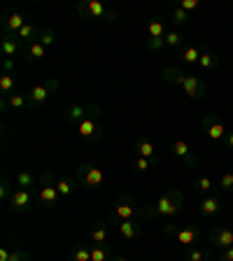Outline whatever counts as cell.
<instances>
[{
	"instance_id": "6da1fadb",
	"label": "cell",
	"mask_w": 233,
	"mask_h": 261,
	"mask_svg": "<svg viewBox=\"0 0 233 261\" xmlns=\"http://www.w3.org/2000/svg\"><path fill=\"white\" fill-rule=\"evenodd\" d=\"M154 205H157L159 217L170 219V217H175L177 212H182V207H185V194H182V189H177V187H170V189H166L159 196Z\"/></svg>"
},
{
	"instance_id": "7a4b0ae2",
	"label": "cell",
	"mask_w": 233,
	"mask_h": 261,
	"mask_svg": "<svg viewBox=\"0 0 233 261\" xmlns=\"http://www.w3.org/2000/svg\"><path fill=\"white\" fill-rule=\"evenodd\" d=\"M75 12L80 19H100L105 23H114L117 21V12L112 7L103 5L100 0H80L75 5Z\"/></svg>"
},
{
	"instance_id": "3957f363",
	"label": "cell",
	"mask_w": 233,
	"mask_h": 261,
	"mask_svg": "<svg viewBox=\"0 0 233 261\" xmlns=\"http://www.w3.org/2000/svg\"><path fill=\"white\" fill-rule=\"evenodd\" d=\"M61 194L56 189V177L49 170L40 173V191H38V205L49 210V207H59L61 205Z\"/></svg>"
},
{
	"instance_id": "277c9868",
	"label": "cell",
	"mask_w": 233,
	"mask_h": 261,
	"mask_svg": "<svg viewBox=\"0 0 233 261\" xmlns=\"http://www.w3.org/2000/svg\"><path fill=\"white\" fill-rule=\"evenodd\" d=\"M75 182L80 187H84V189H91V191H96V189H100V187L108 182V177H105V173L100 168H96L93 163H80L77 166V170H75Z\"/></svg>"
},
{
	"instance_id": "5b68a950",
	"label": "cell",
	"mask_w": 233,
	"mask_h": 261,
	"mask_svg": "<svg viewBox=\"0 0 233 261\" xmlns=\"http://www.w3.org/2000/svg\"><path fill=\"white\" fill-rule=\"evenodd\" d=\"M136 198L128 194V191H124V194L117 196V201H114V207H112V215H110V224H117L119 226V222H124V219H133L136 217Z\"/></svg>"
},
{
	"instance_id": "8992f818",
	"label": "cell",
	"mask_w": 233,
	"mask_h": 261,
	"mask_svg": "<svg viewBox=\"0 0 233 261\" xmlns=\"http://www.w3.org/2000/svg\"><path fill=\"white\" fill-rule=\"evenodd\" d=\"M77 133H80V138L87 142V145H96V142L103 140L105 130H103L100 119H91V117H87V119L77 126Z\"/></svg>"
},
{
	"instance_id": "52a82bcc",
	"label": "cell",
	"mask_w": 233,
	"mask_h": 261,
	"mask_svg": "<svg viewBox=\"0 0 233 261\" xmlns=\"http://www.w3.org/2000/svg\"><path fill=\"white\" fill-rule=\"evenodd\" d=\"M170 154H173L177 161H182V166H185V168H196V166H198V161H201V159H198V152H196V149H191L185 140H175L173 145H170Z\"/></svg>"
},
{
	"instance_id": "ba28073f",
	"label": "cell",
	"mask_w": 233,
	"mask_h": 261,
	"mask_svg": "<svg viewBox=\"0 0 233 261\" xmlns=\"http://www.w3.org/2000/svg\"><path fill=\"white\" fill-rule=\"evenodd\" d=\"M201 128L205 130L208 138H210L212 142H224V140H226V133H228V130L224 128V124L217 119V114L208 112L205 117L201 119Z\"/></svg>"
},
{
	"instance_id": "9c48e42d",
	"label": "cell",
	"mask_w": 233,
	"mask_h": 261,
	"mask_svg": "<svg viewBox=\"0 0 233 261\" xmlns=\"http://www.w3.org/2000/svg\"><path fill=\"white\" fill-rule=\"evenodd\" d=\"M208 238H210V245L215 250L224 252L228 247H233V228L228 226H212L208 231Z\"/></svg>"
},
{
	"instance_id": "30bf717a",
	"label": "cell",
	"mask_w": 233,
	"mask_h": 261,
	"mask_svg": "<svg viewBox=\"0 0 233 261\" xmlns=\"http://www.w3.org/2000/svg\"><path fill=\"white\" fill-rule=\"evenodd\" d=\"M182 89H185V93L191 100H203L208 93V84L201 75H187L185 82H182Z\"/></svg>"
},
{
	"instance_id": "8fae6325",
	"label": "cell",
	"mask_w": 233,
	"mask_h": 261,
	"mask_svg": "<svg viewBox=\"0 0 233 261\" xmlns=\"http://www.w3.org/2000/svg\"><path fill=\"white\" fill-rule=\"evenodd\" d=\"M38 196L33 194V191H28V189H19L16 187L14 189V194H12V198L7 203H10V210L12 212H26L28 207L33 205V201H35Z\"/></svg>"
},
{
	"instance_id": "7c38bea8",
	"label": "cell",
	"mask_w": 233,
	"mask_h": 261,
	"mask_svg": "<svg viewBox=\"0 0 233 261\" xmlns=\"http://www.w3.org/2000/svg\"><path fill=\"white\" fill-rule=\"evenodd\" d=\"M0 23H3L5 33H19L28 23V19L21 14V12H16V10H12V7H7V10L3 12V19H0Z\"/></svg>"
},
{
	"instance_id": "4fadbf2b",
	"label": "cell",
	"mask_w": 233,
	"mask_h": 261,
	"mask_svg": "<svg viewBox=\"0 0 233 261\" xmlns=\"http://www.w3.org/2000/svg\"><path fill=\"white\" fill-rule=\"evenodd\" d=\"M23 47H26V44L19 40L16 33H5V35L0 38V51H3V56H7V59L19 56L23 51Z\"/></svg>"
},
{
	"instance_id": "5bb4252c",
	"label": "cell",
	"mask_w": 233,
	"mask_h": 261,
	"mask_svg": "<svg viewBox=\"0 0 233 261\" xmlns=\"http://www.w3.org/2000/svg\"><path fill=\"white\" fill-rule=\"evenodd\" d=\"M136 152H138V156H145V159H149V161L154 163V166H159V152H157V145H154L149 138H145V136H138L136 138Z\"/></svg>"
},
{
	"instance_id": "9a60e30c",
	"label": "cell",
	"mask_w": 233,
	"mask_h": 261,
	"mask_svg": "<svg viewBox=\"0 0 233 261\" xmlns=\"http://www.w3.org/2000/svg\"><path fill=\"white\" fill-rule=\"evenodd\" d=\"M177 243H182V247H196V243H201V231L196 226H179L177 233H175Z\"/></svg>"
},
{
	"instance_id": "2e32d148",
	"label": "cell",
	"mask_w": 233,
	"mask_h": 261,
	"mask_svg": "<svg viewBox=\"0 0 233 261\" xmlns=\"http://www.w3.org/2000/svg\"><path fill=\"white\" fill-rule=\"evenodd\" d=\"M117 231H119L121 238L136 240V238H140V233H142V222H138L136 217H133V219H124V222H119Z\"/></svg>"
},
{
	"instance_id": "e0dca14e",
	"label": "cell",
	"mask_w": 233,
	"mask_h": 261,
	"mask_svg": "<svg viewBox=\"0 0 233 261\" xmlns=\"http://www.w3.org/2000/svg\"><path fill=\"white\" fill-rule=\"evenodd\" d=\"M49 96H51V91H49V87L44 82L38 84V87H33L31 91H28V108H42Z\"/></svg>"
},
{
	"instance_id": "ac0fdd59",
	"label": "cell",
	"mask_w": 233,
	"mask_h": 261,
	"mask_svg": "<svg viewBox=\"0 0 233 261\" xmlns=\"http://www.w3.org/2000/svg\"><path fill=\"white\" fill-rule=\"evenodd\" d=\"M219 212H222V203H219V191L217 194H210L208 198H203L201 201V215L208 219L217 217Z\"/></svg>"
},
{
	"instance_id": "d6986e66",
	"label": "cell",
	"mask_w": 233,
	"mask_h": 261,
	"mask_svg": "<svg viewBox=\"0 0 233 261\" xmlns=\"http://www.w3.org/2000/svg\"><path fill=\"white\" fill-rule=\"evenodd\" d=\"M161 77L166 84H170V87H182V82H185L187 75L182 72V68H177V65H163Z\"/></svg>"
},
{
	"instance_id": "ffe728a7",
	"label": "cell",
	"mask_w": 233,
	"mask_h": 261,
	"mask_svg": "<svg viewBox=\"0 0 233 261\" xmlns=\"http://www.w3.org/2000/svg\"><path fill=\"white\" fill-rule=\"evenodd\" d=\"M21 56H23V61H26V63H35V61H42L44 56H47V47H42V44L35 40V42H31V44H26V47H23Z\"/></svg>"
},
{
	"instance_id": "44dd1931",
	"label": "cell",
	"mask_w": 233,
	"mask_h": 261,
	"mask_svg": "<svg viewBox=\"0 0 233 261\" xmlns=\"http://www.w3.org/2000/svg\"><path fill=\"white\" fill-rule=\"evenodd\" d=\"M203 51H208V44L205 42L185 47V49H182V63H189V65L198 63V61H201V56H203Z\"/></svg>"
},
{
	"instance_id": "7402d4cb",
	"label": "cell",
	"mask_w": 233,
	"mask_h": 261,
	"mask_svg": "<svg viewBox=\"0 0 233 261\" xmlns=\"http://www.w3.org/2000/svg\"><path fill=\"white\" fill-rule=\"evenodd\" d=\"M63 119L68 121V124H77V126H80L82 121L87 119V105H80V103L70 105V108L63 112Z\"/></svg>"
},
{
	"instance_id": "603a6c76",
	"label": "cell",
	"mask_w": 233,
	"mask_h": 261,
	"mask_svg": "<svg viewBox=\"0 0 233 261\" xmlns=\"http://www.w3.org/2000/svg\"><path fill=\"white\" fill-rule=\"evenodd\" d=\"M3 110L12 108V110H23L28 108V93H21V91H14L12 96L3 98V105H0Z\"/></svg>"
},
{
	"instance_id": "cb8c5ba5",
	"label": "cell",
	"mask_w": 233,
	"mask_h": 261,
	"mask_svg": "<svg viewBox=\"0 0 233 261\" xmlns=\"http://www.w3.org/2000/svg\"><path fill=\"white\" fill-rule=\"evenodd\" d=\"M166 33H168V28H166V19L163 16H152L149 19V23H147V35L149 38H166Z\"/></svg>"
},
{
	"instance_id": "d4e9b609",
	"label": "cell",
	"mask_w": 233,
	"mask_h": 261,
	"mask_svg": "<svg viewBox=\"0 0 233 261\" xmlns=\"http://www.w3.org/2000/svg\"><path fill=\"white\" fill-rule=\"evenodd\" d=\"M136 219L138 222H154V219H159V215H157V205L154 203H149V201H145L142 205H138V210H136Z\"/></svg>"
},
{
	"instance_id": "484cf974",
	"label": "cell",
	"mask_w": 233,
	"mask_h": 261,
	"mask_svg": "<svg viewBox=\"0 0 233 261\" xmlns=\"http://www.w3.org/2000/svg\"><path fill=\"white\" fill-rule=\"evenodd\" d=\"M112 247L110 243H98L91 245V261H112Z\"/></svg>"
},
{
	"instance_id": "4316f807",
	"label": "cell",
	"mask_w": 233,
	"mask_h": 261,
	"mask_svg": "<svg viewBox=\"0 0 233 261\" xmlns=\"http://www.w3.org/2000/svg\"><path fill=\"white\" fill-rule=\"evenodd\" d=\"M108 236H110V222H96L91 228V243H108Z\"/></svg>"
},
{
	"instance_id": "83f0119b",
	"label": "cell",
	"mask_w": 233,
	"mask_h": 261,
	"mask_svg": "<svg viewBox=\"0 0 233 261\" xmlns=\"http://www.w3.org/2000/svg\"><path fill=\"white\" fill-rule=\"evenodd\" d=\"M40 31H42V28H38L33 21H28L26 26L21 28V31L16 33V35H19V40H21L23 44H31V42H35V40L40 38Z\"/></svg>"
},
{
	"instance_id": "f1b7e54d",
	"label": "cell",
	"mask_w": 233,
	"mask_h": 261,
	"mask_svg": "<svg viewBox=\"0 0 233 261\" xmlns=\"http://www.w3.org/2000/svg\"><path fill=\"white\" fill-rule=\"evenodd\" d=\"M38 179L40 177H35L31 170H19V173H16V187H19V189L33 191V187H35V182H38Z\"/></svg>"
},
{
	"instance_id": "f546056e",
	"label": "cell",
	"mask_w": 233,
	"mask_h": 261,
	"mask_svg": "<svg viewBox=\"0 0 233 261\" xmlns=\"http://www.w3.org/2000/svg\"><path fill=\"white\" fill-rule=\"evenodd\" d=\"M70 261H91V247L87 243H75L70 252Z\"/></svg>"
},
{
	"instance_id": "4dcf8cb0",
	"label": "cell",
	"mask_w": 233,
	"mask_h": 261,
	"mask_svg": "<svg viewBox=\"0 0 233 261\" xmlns=\"http://www.w3.org/2000/svg\"><path fill=\"white\" fill-rule=\"evenodd\" d=\"M194 189L201 191V194H217L219 187L215 185L210 177H196V179H194Z\"/></svg>"
},
{
	"instance_id": "1f68e13d",
	"label": "cell",
	"mask_w": 233,
	"mask_h": 261,
	"mask_svg": "<svg viewBox=\"0 0 233 261\" xmlns=\"http://www.w3.org/2000/svg\"><path fill=\"white\" fill-rule=\"evenodd\" d=\"M56 189H59L61 198H68V196L75 194L77 182H72V179H68V177H59L56 179Z\"/></svg>"
},
{
	"instance_id": "d6a6232c",
	"label": "cell",
	"mask_w": 233,
	"mask_h": 261,
	"mask_svg": "<svg viewBox=\"0 0 233 261\" xmlns=\"http://www.w3.org/2000/svg\"><path fill=\"white\" fill-rule=\"evenodd\" d=\"M198 65H201L203 70H217V65H219V56L215 54V51H203L201 61H198Z\"/></svg>"
},
{
	"instance_id": "836d02e7",
	"label": "cell",
	"mask_w": 233,
	"mask_h": 261,
	"mask_svg": "<svg viewBox=\"0 0 233 261\" xmlns=\"http://www.w3.org/2000/svg\"><path fill=\"white\" fill-rule=\"evenodd\" d=\"M16 91V82H14V75H0V93H3V98L12 96V93Z\"/></svg>"
},
{
	"instance_id": "e575fe53",
	"label": "cell",
	"mask_w": 233,
	"mask_h": 261,
	"mask_svg": "<svg viewBox=\"0 0 233 261\" xmlns=\"http://www.w3.org/2000/svg\"><path fill=\"white\" fill-rule=\"evenodd\" d=\"M170 21H173V26H187V23H189V14L177 5V7H173V12H170Z\"/></svg>"
},
{
	"instance_id": "d590c367",
	"label": "cell",
	"mask_w": 233,
	"mask_h": 261,
	"mask_svg": "<svg viewBox=\"0 0 233 261\" xmlns=\"http://www.w3.org/2000/svg\"><path fill=\"white\" fill-rule=\"evenodd\" d=\"M38 42L42 44V47H51V44L56 42V31L54 28H42V31H40V38H38Z\"/></svg>"
},
{
	"instance_id": "8d00e7d4",
	"label": "cell",
	"mask_w": 233,
	"mask_h": 261,
	"mask_svg": "<svg viewBox=\"0 0 233 261\" xmlns=\"http://www.w3.org/2000/svg\"><path fill=\"white\" fill-rule=\"evenodd\" d=\"M154 163L149 161V159H145V156H136V161H133V173L136 175H142V173H147V170L152 168Z\"/></svg>"
},
{
	"instance_id": "74e56055",
	"label": "cell",
	"mask_w": 233,
	"mask_h": 261,
	"mask_svg": "<svg viewBox=\"0 0 233 261\" xmlns=\"http://www.w3.org/2000/svg\"><path fill=\"white\" fill-rule=\"evenodd\" d=\"M166 47L170 49H185L182 47V35L177 31H168L166 33Z\"/></svg>"
},
{
	"instance_id": "f35d334b",
	"label": "cell",
	"mask_w": 233,
	"mask_h": 261,
	"mask_svg": "<svg viewBox=\"0 0 233 261\" xmlns=\"http://www.w3.org/2000/svg\"><path fill=\"white\" fill-rule=\"evenodd\" d=\"M12 194H14V187H12V182L7 177L0 179V196H3V201H10Z\"/></svg>"
},
{
	"instance_id": "ab89813d",
	"label": "cell",
	"mask_w": 233,
	"mask_h": 261,
	"mask_svg": "<svg viewBox=\"0 0 233 261\" xmlns=\"http://www.w3.org/2000/svg\"><path fill=\"white\" fill-rule=\"evenodd\" d=\"M217 187L222 191H228V194H233V173H224L222 177H219Z\"/></svg>"
},
{
	"instance_id": "60d3db41",
	"label": "cell",
	"mask_w": 233,
	"mask_h": 261,
	"mask_svg": "<svg viewBox=\"0 0 233 261\" xmlns=\"http://www.w3.org/2000/svg\"><path fill=\"white\" fill-rule=\"evenodd\" d=\"M145 47L149 49V51H161V49L166 47V38H147Z\"/></svg>"
},
{
	"instance_id": "b9f144b4",
	"label": "cell",
	"mask_w": 233,
	"mask_h": 261,
	"mask_svg": "<svg viewBox=\"0 0 233 261\" xmlns=\"http://www.w3.org/2000/svg\"><path fill=\"white\" fill-rule=\"evenodd\" d=\"M185 259L187 261H203V259H208V254L203 250H198V247H189V250L185 252Z\"/></svg>"
},
{
	"instance_id": "7bdbcfd3",
	"label": "cell",
	"mask_w": 233,
	"mask_h": 261,
	"mask_svg": "<svg viewBox=\"0 0 233 261\" xmlns=\"http://www.w3.org/2000/svg\"><path fill=\"white\" fill-rule=\"evenodd\" d=\"M177 228H179V224H177V222H173V219H168V222H163V233H166V236H173V238H175V233H177Z\"/></svg>"
},
{
	"instance_id": "ee69618b",
	"label": "cell",
	"mask_w": 233,
	"mask_h": 261,
	"mask_svg": "<svg viewBox=\"0 0 233 261\" xmlns=\"http://www.w3.org/2000/svg\"><path fill=\"white\" fill-rule=\"evenodd\" d=\"M10 261H33V256L28 252H21V250H12L10 254Z\"/></svg>"
},
{
	"instance_id": "f6af8a7d",
	"label": "cell",
	"mask_w": 233,
	"mask_h": 261,
	"mask_svg": "<svg viewBox=\"0 0 233 261\" xmlns=\"http://www.w3.org/2000/svg\"><path fill=\"white\" fill-rule=\"evenodd\" d=\"M3 72H5V75H12V72H14V59L3 56Z\"/></svg>"
},
{
	"instance_id": "bcb514c9",
	"label": "cell",
	"mask_w": 233,
	"mask_h": 261,
	"mask_svg": "<svg viewBox=\"0 0 233 261\" xmlns=\"http://www.w3.org/2000/svg\"><path fill=\"white\" fill-rule=\"evenodd\" d=\"M179 7L189 14V12H194L196 7H198V0H182V3H179Z\"/></svg>"
},
{
	"instance_id": "7dc6e473",
	"label": "cell",
	"mask_w": 233,
	"mask_h": 261,
	"mask_svg": "<svg viewBox=\"0 0 233 261\" xmlns=\"http://www.w3.org/2000/svg\"><path fill=\"white\" fill-rule=\"evenodd\" d=\"M219 261H233V247H228V250L219 252Z\"/></svg>"
},
{
	"instance_id": "c3c4849f",
	"label": "cell",
	"mask_w": 233,
	"mask_h": 261,
	"mask_svg": "<svg viewBox=\"0 0 233 261\" xmlns=\"http://www.w3.org/2000/svg\"><path fill=\"white\" fill-rule=\"evenodd\" d=\"M224 147H226L228 152H233V130L226 133V140H224Z\"/></svg>"
},
{
	"instance_id": "681fc988",
	"label": "cell",
	"mask_w": 233,
	"mask_h": 261,
	"mask_svg": "<svg viewBox=\"0 0 233 261\" xmlns=\"http://www.w3.org/2000/svg\"><path fill=\"white\" fill-rule=\"evenodd\" d=\"M10 254H12V250L3 247V250H0V261H10Z\"/></svg>"
},
{
	"instance_id": "f907efd6",
	"label": "cell",
	"mask_w": 233,
	"mask_h": 261,
	"mask_svg": "<svg viewBox=\"0 0 233 261\" xmlns=\"http://www.w3.org/2000/svg\"><path fill=\"white\" fill-rule=\"evenodd\" d=\"M112 261H126V256H119V254H114Z\"/></svg>"
},
{
	"instance_id": "816d5d0a",
	"label": "cell",
	"mask_w": 233,
	"mask_h": 261,
	"mask_svg": "<svg viewBox=\"0 0 233 261\" xmlns=\"http://www.w3.org/2000/svg\"><path fill=\"white\" fill-rule=\"evenodd\" d=\"M203 261H210V259H203Z\"/></svg>"
}]
</instances>
